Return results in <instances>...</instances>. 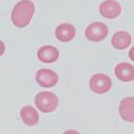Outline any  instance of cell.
<instances>
[{
	"label": "cell",
	"instance_id": "6da1fadb",
	"mask_svg": "<svg viewBox=\"0 0 134 134\" xmlns=\"http://www.w3.org/2000/svg\"><path fill=\"white\" fill-rule=\"evenodd\" d=\"M33 14H35L33 2L30 0H21L14 7L11 14V19L17 28H24L29 25Z\"/></svg>",
	"mask_w": 134,
	"mask_h": 134
},
{
	"label": "cell",
	"instance_id": "7a4b0ae2",
	"mask_svg": "<svg viewBox=\"0 0 134 134\" xmlns=\"http://www.w3.org/2000/svg\"><path fill=\"white\" fill-rule=\"evenodd\" d=\"M35 103L43 113H52L58 106V98L51 91H42L36 96Z\"/></svg>",
	"mask_w": 134,
	"mask_h": 134
},
{
	"label": "cell",
	"instance_id": "3957f363",
	"mask_svg": "<svg viewBox=\"0 0 134 134\" xmlns=\"http://www.w3.org/2000/svg\"><path fill=\"white\" fill-rule=\"evenodd\" d=\"M89 86H90V89L93 92L102 94L110 90L113 83H111V80L108 75L103 73H98V74H94L90 79Z\"/></svg>",
	"mask_w": 134,
	"mask_h": 134
},
{
	"label": "cell",
	"instance_id": "277c9868",
	"mask_svg": "<svg viewBox=\"0 0 134 134\" xmlns=\"http://www.w3.org/2000/svg\"><path fill=\"white\" fill-rule=\"evenodd\" d=\"M108 35V28L105 24L100 23V21H94L90 24L85 31L86 38L91 42H101L103 41Z\"/></svg>",
	"mask_w": 134,
	"mask_h": 134
},
{
	"label": "cell",
	"instance_id": "5b68a950",
	"mask_svg": "<svg viewBox=\"0 0 134 134\" xmlns=\"http://www.w3.org/2000/svg\"><path fill=\"white\" fill-rule=\"evenodd\" d=\"M58 80H59L58 74L49 69H41L36 74L37 83L44 88L54 87L58 83Z\"/></svg>",
	"mask_w": 134,
	"mask_h": 134
},
{
	"label": "cell",
	"instance_id": "8992f818",
	"mask_svg": "<svg viewBox=\"0 0 134 134\" xmlns=\"http://www.w3.org/2000/svg\"><path fill=\"white\" fill-rule=\"evenodd\" d=\"M100 14L107 19H113L120 15L121 13V5L116 0H105L99 8Z\"/></svg>",
	"mask_w": 134,
	"mask_h": 134
},
{
	"label": "cell",
	"instance_id": "52a82bcc",
	"mask_svg": "<svg viewBox=\"0 0 134 134\" xmlns=\"http://www.w3.org/2000/svg\"><path fill=\"white\" fill-rule=\"evenodd\" d=\"M119 115L125 121L134 122V97L124 98L119 103Z\"/></svg>",
	"mask_w": 134,
	"mask_h": 134
},
{
	"label": "cell",
	"instance_id": "ba28073f",
	"mask_svg": "<svg viewBox=\"0 0 134 134\" xmlns=\"http://www.w3.org/2000/svg\"><path fill=\"white\" fill-rule=\"evenodd\" d=\"M115 75L116 77L125 83H129L134 81V66L127 62L118 63L115 66Z\"/></svg>",
	"mask_w": 134,
	"mask_h": 134
},
{
	"label": "cell",
	"instance_id": "9c48e42d",
	"mask_svg": "<svg viewBox=\"0 0 134 134\" xmlns=\"http://www.w3.org/2000/svg\"><path fill=\"white\" fill-rule=\"evenodd\" d=\"M76 35V29L71 24H60L55 30V36L61 42H70Z\"/></svg>",
	"mask_w": 134,
	"mask_h": 134
},
{
	"label": "cell",
	"instance_id": "30bf717a",
	"mask_svg": "<svg viewBox=\"0 0 134 134\" xmlns=\"http://www.w3.org/2000/svg\"><path fill=\"white\" fill-rule=\"evenodd\" d=\"M38 58L44 63H53L59 58V51L51 45L42 46L38 51Z\"/></svg>",
	"mask_w": 134,
	"mask_h": 134
},
{
	"label": "cell",
	"instance_id": "8fae6325",
	"mask_svg": "<svg viewBox=\"0 0 134 134\" xmlns=\"http://www.w3.org/2000/svg\"><path fill=\"white\" fill-rule=\"evenodd\" d=\"M132 38L127 31H118L111 38V45L117 49H126L130 46Z\"/></svg>",
	"mask_w": 134,
	"mask_h": 134
},
{
	"label": "cell",
	"instance_id": "7c38bea8",
	"mask_svg": "<svg viewBox=\"0 0 134 134\" xmlns=\"http://www.w3.org/2000/svg\"><path fill=\"white\" fill-rule=\"evenodd\" d=\"M20 118L24 124L27 126H36L39 122L38 111L30 105L24 106L20 109Z\"/></svg>",
	"mask_w": 134,
	"mask_h": 134
},
{
	"label": "cell",
	"instance_id": "4fadbf2b",
	"mask_svg": "<svg viewBox=\"0 0 134 134\" xmlns=\"http://www.w3.org/2000/svg\"><path fill=\"white\" fill-rule=\"evenodd\" d=\"M4 51H5V45H4V43L1 40H0V56L3 55Z\"/></svg>",
	"mask_w": 134,
	"mask_h": 134
},
{
	"label": "cell",
	"instance_id": "5bb4252c",
	"mask_svg": "<svg viewBox=\"0 0 134 134\" xmlns=\"http://www.w3.org/2000/svg\"><path fill=\"white\" fill-rule=\"evenodd\" d=\"M129 57L132 61H134V46L129 51Z\"/></svg>",
	"mask_w": 134,
	"mask_h": 134
},
{
	"label": "cell",
	"instance_id": "9a60e30c",
	"mask_svg": "<svg viewBox=\"0 0 134 134\" xmlns=\"http://www.w3.org/2000/svg\"><path fill=\"white\" fill-rule=\"evenodd\" d=\"M65 133H77V132H75V131H66Z\"/></svg>",
	"mask_w": 134,
	"mask_h": 134
}]
</instances>
